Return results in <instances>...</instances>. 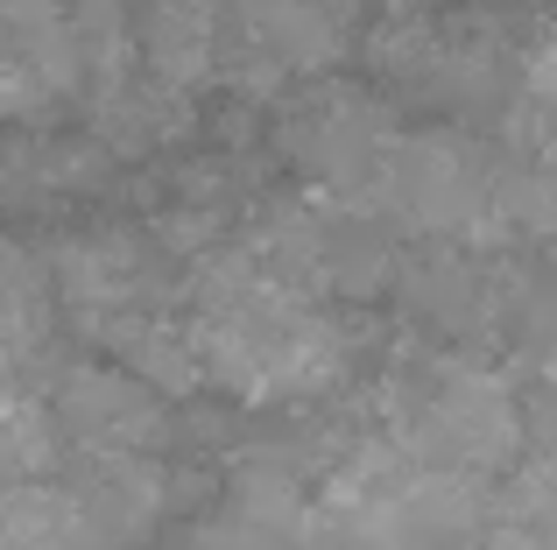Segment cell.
Returning <instances> with one entry per match:
<instances>
[{
    "mask_svg": "<svg viewBox=\"0 0 557 550\" xmlns=\"http://www.w3.org/2000/svg\"><path fill=\"white\" fill-rule=\"evenodd\" d=\"M190 346H198L205 382L233 388V396H304V388H325L346 367L332 325L297 289L261 275V262L205 283Z\"/></svg>",
    "mask_w": 557,
    "mask_h": 550,
    "instance_id": "1",
    "label": "cell"
},
{
    "mask_svg": "<svg viewBox=\"0 0 557 550\" xmlns=\"http://www.w3.org/2000/svg\"><path fill=\"white\" fill-rule=\"evenodd\" d=\"M403 452L417 466H451V473H502L522 452V410L494 374L451 367L437 388L409 410Z\"/></svg>",
    "mask_w": 557,
    "mask_h": 550,
    "instance_id": "2",
    "label": "cell"
},
{
    "mask_svg": "<svg viewBox=\"0 0 557 550\" xmlns=\"http://www.w3.org/2000/svg\"><path fill=\"white\" fill-rule=\"evenodd\" d=\"M388 205L409 212L417 226H437V234H487V198L494 177L473 163V149L451 135H417V141H395L388 149Z\"/></svg>",
    "mask_w": 557,
    "mask_h": 550,
    "instance_id": "3",
    "label": "cell"
},
{
    "mask_svg": "<svg viewBox=\"0 0 557 550\" xmlns=\"http://www.w3.org/2000/svg\"><path fill=\"white\" fill-rule=\"evenodd\" d=\"M57 438H71L78 452H156L170 438V410L141 374L121 367H78L57 388L50 410Z\"/></svg>",
    "mask_w": 557,
    "mask_h": 550,
    "instance_id": "4",
    "label": "cell"
},
{
    "mask_svg": "<svg viewBox=\"0 0 557 550\" xmlns=\"http://www.w3.org/2000/svg\"><path fill=\"white\" fill-rule=\"evenodd\" d=\"M64 495L78 501L99 550H135L156 529V515H163L170 480L156 473L149 452H78Z\"/></svg>",
    "mask_w": 557,
    "mask_h": 550,
    "instance_id": "5",
    "label": "cell"
},
{
    "mask_svg": "<svg viewBox=\"0 0 557 550\" xmlns=\"http://www.w3.org/2000/svg\"><path fill=\"white\" fill-rule=\"evenodd\" d=\"M289 149L304 155V170L332 184H360V177H381L388 170V121L368 107V99H325L318 113H304Z\"/></svg>",
    "mask_w": 557,
    "mask_h": 550,
    "instance_id": "6",
    "label": "cell"
},
{
    "mask_svg": "<svg viewBox=\"0 0 557 550\" xmlns=\"http://www.w3.org/2000/svg\"><path fill=\"white\" fill-rule=\"evenodd\" d=\"M57 275H64V297L78 303V311H92L99 325H107V317H127L141 297H149V254H141L135 240H121V234L78 240V248L57 262Z\"/></svg>",
    "mask_w": 557,
    "mask_h": 550,
    "instance_id": "7",
    "label": "cell"
},
{
    "mask_svg": "<svg viewBox=\"0 0 557 550\" xmlns=\"http://www.w3.org/2000/svg\"><path fill=\"white\" fill-rule=\"evenodd\" d=\"M409 480H417V459H409L403 445H360V452L332 473L325 501L346 529H374V523H395Z\"/></svg>",
    "mask_w": 557,
    "mask_h": 550,
    "instance_id": "8",
    "label": "cell"
},
{
    "mask_svg": "<svg viewBox=\"0 0 557 550\" xmlns=\"http://www.w3.org/2000/svg\"><path fill=\"white\" fill-rule=\"evenodd\" d=\"M0 550H99V543L64 487L8 480L0 487Z\"/></svg>",
    "mask_w": 557,
    "mask_h": 550,
    "instance_id": "9",
    "label": "cell"
},
{
    "mask_svg": "<svg viewBox=\"0 0 557 550\" xmlns=\"http://www.w3.org/2000/svg\"><path fill=\"white\" fill-rule=\"evenodd\" d=\"M247 28L283 71H325L339 57V22L318 0H247Z\"/></svg>",
    "mask_w": 557,
    "mask_h": 550,
    "instance_id": "10",
    "label": "cell"
},
{
    "mask_svg": "<svg viewBox=\"0 0 557 550\" xmlns=\"http://www.w3.org/2000/svg\"><path fill=\"white\" fill-rule=\"evenodd\" d=\"M149 64L163 85H190L212 64V8L205 0H163L149 22Z\"/></svg>",
    "mask_w": 557,
    "mask_h": 550,
    "instance_id": "11",
    "label": "cell"
},
{
    "mask_svg": "<svg viewBox=\"0 0 557 550\" xmlns=\"http://www.w3.org/2000/svg\"><path fill=\"white\" fill-rule=\"evenodd\" d=\"M57 466V424L42 402L0 388V487L8 480H50Z\"/></svg>",
    "mask_w": 557,
    "mask_h": 550,
    "instance_id": "12",
    "label": "cell"
},
{
    "mask_svg": "<svg viewBox=\"0 0 557 550\" xmlns=\"http://www.w3.org/2000/svg\"><path fill=\"white\" fill-rule=\"evenodd\" d=\"M36 346H42V289L28 283V275L0 268V382H8Z\"/></svg>",
    "mask_w": 557,
    "mask_h": 550,
    "instance_id": "13",
    "label": "cell"
},
{
    "mask_svg": "<svg viewBox=\"0 0 557 550\" xmlns=\"http://www.w3.org/2000/svg\"><path fill=\"white\" fill-rule=\"evenodd\" d=\"M318 8H325V14H339V8H354V0H318Z\"/></svg>",
    "mask_w": 557,
    "mask_h": 550,
    "instance_id": "14",
    "label": "cell"
}]
</instances>
